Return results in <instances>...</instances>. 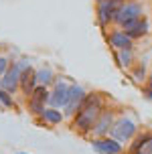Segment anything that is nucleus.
Instances as JSON below:
<instances>
[{
	"instance_id": "1",
	"label": "nucleus",
	"mask_w": 152,
	"mask_h": 154,
	"mask_svg": "<svg viewBox=\"0 0 152 154\" xmlns=\"http://www.w3.org/2000/svg\"><path fill=\"white\" fill-rule=\"evenodd\" d=\"M104 109H106V95L99 91L87 93L83 103H81V108H79V112L71 118L69 128L73 132H77L79 136H83V138H91L93 126H95L99 114Z\"/></svg>"
},
{
	"instance_id": "2",
	"label": "nucleus",
	"mask_w": 152,
	"mask_h": 154,
	"mask_svg": "<svg viewBox=\"0 0 152 154\" xmlns=\"http://www.w3.org/2000/svg\"><path fill=\"white\" fill-rule=\"evenodd\" d=\"M138 132H140V126L136 124V120L126 114H122V116H118L114 128L110 132V138L118 140L120 144H130L138 136Z\"/></svg>"
},
{
	"instance_id": "3",
	"label": "nucleus",
	"mask_w": 152,
	"mask_h": 154,
	"mask_svg": "<svg viewBox=\"0 0 152 154\" xmlns=\"http://www.w3.org/2000/svg\"><path fill=\"white\" fill-rule=\"evenodd\" d=\"M69 89H71V81H65L63 77H57L55 83L49 87V108L63 109L67 106Z\"/></svg>"
},
{
	"instance_id": "4",
	"label": "nucleus",
	"mask_w": 152,
	"mask_h": 154,
	"mask_svg": "<svg viewBox=\"0 0 152 154\" xmlns=\"http://www.w3.org/2000/svg\"><path fill=\"white\" fill-rule=\"evenodd\" d=\"M47 106H49V87L37 85V89L30 93L29 100H26V112L37 120V118H41V114L45 112Z\"/></svg>"
},
{
	"instance_id": "5",
	"label": "nucleus",
	"mask_w": 152,
	"mask_h": 154,
	"mask_svg": "<svg viewBox=\"0 0 152 154\" xmlns=\"http://www.w3.org/2000/svg\"><path fill=\"white\" fill-rule=\"evenodd\" d=\"M116 120H118V112H116L114 108H107L99 114L98 122H95V126H93V132H91V138H106V136H110V132H112V128H114Z\"/></svg>"
},
{
	"instance_id": "6",
	"label": "nucleus",
	"mask_w": 152,
	"mask_h": 154,
	"mask_svg": "<svg viewBox=\"0 0 152 154\" xmlns=\"http://www.w3.org/2000/svg\"><path fill=\"white\" fill-rule=\"evenodd\" d=\"M20 67H18V63L12 61V65L8 67V71L4 75L0 77V87L8 91L10 95H16V93L20 91Z\"/></svg>"
},
{
	"instance_id": "7",
	"label": "nucleus",
	"mask_w": 152,
	"mask_h": 154,
	"mask_svg": "<svg viewBox=\"0 0 152 154\" xmlns=\"http://www.w3.org/2000/svg\"><path fill=\"white\" fill-rule=\"evenodd\" d=\"M85 95H87V91H85L81 85L77 83H71V89H69V97H67V106L63 108V114H65V118H73V116L79 112V108H81V103H83Z\"/></svg>"
},
{
	"instance_id": "8",
	"label": "nucleus",
	"mask_w": 152,
	"mask_h": 154,
	"mask_svg": "<svg viewBox=\"0 0 152 154\" xmlns=\"http://www.w3.org/2000/svg\"><path fill=\"white\" fill-rule=\"evenodd\" d=\"M89 144L99 154H126L124 144H120L118 140L110 138V136H106V138H91Z\"/></svg>"
},
{
	"instance_id": "9",
	"label": "nucleus",
	"mask_w": 152,
	"mask_h": 154,
	"mask_svg": "<svg viewBox=\"0 0 152 154\" xmlns=\"http://www.w3.org/2000/svg\"><path fill=\"white\" fill-rule=\"evenodd\" d=\"M136 18H142V4L140 2H124L118 10V14H116L114 23L116 24H124L128 23V20H136Z\"/></svg>"
},
{
	"instance_id": "10",
	"label": "nucleus",
	"mask_w": 152,
	"mask_h": 154,
	"mask_svg": "<svg viewBox=\"0 0 152 154\" xmlns=\"http://www.w3.org/2000/svg\"><path fill=\"white\" fill-rule=\"evenodd\" d=\"M120 6H122L120 2H110V0L98 2V23H99V26H107L110 23H114Z\"/></svg>"
},
{
	"instance_id": "11",
	"label": "nucleus",
	"mask_w": 152,
	"mask_h": 154,
	"mask_svg": "<svg viewBox=\"0 0 152 154\" xmlns=\"http://www.w3.org/2000/svg\"><path fill=\"white\" fill-rule=\"evenodd\" d=\"M107 43H110V47H114L116 51H132L134 49V38H130L122 29L110 32L107 35Z\"/></svg>"
},
{
	"instance_id": "12",
	"label": "nucleus",
	"mask_w": 152,
	"mask_h": 154,
	"mask_svg": "<svg viewBox=\"0 0 152 154\" xmlns=\"http://www.w3.org/2000/svg\"><path fill=\"white\" fill-rule=\"evenodd\" d=\"M63 120H65V114H63V109L49 108V106H47L45 112L41 114V118H37L35 122L41 124V126H51V128H55V126L63 124Z\"/></svg>"
},
{
	"instance_id": "13",
	"label": "nucleus",
	"mask_w": 152,
	"mask_h": 154,
	"mask_svg": "<svg viewBox=\"0 0 152 154\" xmlns=\"http://www.w3.org/2000/svg\"><path fill=\"white\" fill-rule=\"evenodd\" d=\"M122 31L126 32L130 38H138V37H144L148 32V20L144 16L142 18H136V20H128V23L122 24Z\"/></svg>"
},
{
	"instance_id": "14",
	"label": "nucleus",
	"mask_w": 152,
	"mask_h": 154,
	"mask_svg": "<svg viewBox=\"0 0 152 154\" xmlns=\"http://www.w3.org/2000/svg\"><path fill=\"white\" fill-rule=\"evenodd\" d=\"M37 77H35V67L30 65L29 69H24L20 73V93L24 95V100H29V95L37 89Z\"/></svg>"
},
{
	"instance_id": "15",
	"label": "nucleus",
	"mask_w": 152,
	"mask_h": 154,
	"mask_svg": "<svg viewBox=\"0 0 152 154\" xmlns=\"http://www.w3.org/2000/svg\"><path fill=\"white\" fill-rule=\"evenodd\" d=\"M35 77H37V83L43 85V87H51L55 83V79H57L51 65H43V67L35 69Z\"/></svg>"
},
{
	"instance_id": "16",
	"label": "nucleus",
	"mask_w": 152,
	"mask_h": 154,
	"mask_svg": "<svg viewBox=\"0 0 152 154\" xmlns=\"http://www.w3.org/2000/svg\"><path fill=\"white\" fill-rule=\"evenodd\" d=\"M150 134H152V132H138V136L128 144L126 154H140V152H144L146 144H148V140H150Z\"/></svg>"
},
{
	"instance_id": "17",
	"label": "nucleus",
	"mask_w": 152,
	"mask_h": 154,
	"mask_svg": "<svg viewBox=\"0 0 152 154\" xmlns=\"http://www.w3.org/2000/svg\"><path fill=\"white\" fill-rule=\"evenodd\" d=\"M116 61L122 69H128L134 65V51H116Z\"/></svg>"
},
{
	"instance_id": "18",
	"label": "nucleus",
	"mask_w": 152,
	"mask_h": 154,
	"mask_svg": "<svg viewBox=\"0 0 152 154\" xmlns=\"http://www.w3.org/2000/svg\"><path fill=\"white\" fill-rule=\"evenodd\" d=\"M0 106L6 108V109H16V108H18V106H16L14 95H10L8 91H4L2 87H0Z\"/></svg>"
},
{
	"instance_id": "19",
	"label": "nucleus",
	"mask_w": 152,
	"mask_h": 154,
	"mask_svg": "<svg viewBox=\"0 0 152 154\" xmlns=\"http://www.w3.org/2000/svg\"><path fill=\"white\" fill-rule=\"evenodd\" d=\"M132 79L136 81V83H142L146 79V69H144V65H136L134 67V71H132Z\"/></svg>"
},
{
	"instance_id": "20",
	"label": "nucleus",
	"mask_w": 152,
	"mask_h": 154,
	"mask_svg": "<svg viewBox=\"0 0 152 154\" xmlns=\"http://www.w3.org/2000/svg\"><path fill=\"white\" fill-rule=\"evenodd\" d=\"M10 65H12V59H10L8 55H0V77L8 71V67H10Z\"/></svg>"
},
{
	"instance_id": "21",
	"label": "nucleus",
	"mask_w": 152,
	"mask_h": 154,
	"mask_svg": "<svg viewBox=\"0 0 152 154\" xmlns=\"http://www.w3.org/2000/svg\"><path fill=\"white\" fill-rule=\"evenodd\" d=\"M144 97L148 101H152V89H148V87H144Z\"/></svg>"
},
{
	"instance_id": "22",
	"label": "nucleus",
	"mask_w": 152,
	"mask_h": 154,
	"mask_svg": "<svg viewBox=\"0 0 152 154\" xmlns=\"http://www.w3.org/2000/svg\"><path fill=\"white\" fill-rule=\"evenodd\" d=\"M144 152L152 154V134H150V140H148V144H146V148H144Z\"/></svg>"
},
{
	"instance_id": "23",
	"label": "nucleus",
	"mask_w": 152,
	"mask_h": 154,
	"mask_svg": "<svg viewBox=\"0 0 152 154\" xmlns=\"http://www.w3.org/2000/svg\"><path fill=\"white\" fill-rule=\"evenodd\" d=\"M146 87H148V89H152V75L146 79Z\"/></svg>"
},
{
	"instance_id": "24",
	"label": "nucleus",
	"mask_w": 152,
	"mask_h": 154,
	"mask_svg": "<svg viewBox=\"0 0 152 154\" xmlns=\"http://www.w3.org/2000/svg\"><path fill=\"white\" fill-rule=\"evenodd\" d=\"M110 2H120V4H124L126 0H110Z\"/></svg>"
},
{
	"instance_id": "25",
	"label": "nucleus",
	"mask_w": 152,
	"mask_h": 154,
	"mask_svg": "<svg viewBox=\"0 0 152 154\" xmlns=\"http://www.w3.org/2000/svg\"><path fill=\"white\" fill-rule=\"evenodd\" d=\"M18 154H26V152H18Z\"/></svg>"
},
{
	"instance_id": "26",
	"label": "nucleus",
	"mask_w": 152,
	"mask_h": 154,
	"mask_svg": "<svg viewBox=\"0 0 152 154\" xmlns=\"http://www.w3.org/2000/svg\"><path fill=\"white\" fill-rule=\"evenodd\" d=\"M140 154H148V152H140Z\"/></svg>"
}]
</instances>
